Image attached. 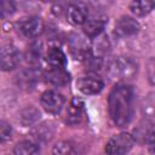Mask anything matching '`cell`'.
Returning <instances> with one entry per match:
<instances>
[{
  "label": "cell",
  "mask_w": 155,
  "mask_h": 155,
  "mask_svg": "<svg viewBox=\"0 0 155 155\" xmlns=\"http://www.w3.org/2000/svg\"><path fill=\"white\" fill-rule=\"evenodd\" d=\"M109 115L113 122L124 127L130 124L133 116V90L128 85H116L108 98Z\"/></svg>",
  "instance_id": "1"
},
{
  "label": "cell",
  "mask_w": 155,
  "mask_h": 155,
  "mask_svg": "<svg viewBox=\"0 0 155 155\" xmlns=\"http://www.w3.org/2000/svg\"><path fill=\"white\" fill-rule=\"evenodd\" d=\"M76 86L84 94H97L103 90L104 81L96 74H87L78 79Z\"/></svg>",
  "instance_id": "7"
},
{
  "label": "cell",
  "mask_w": 155,
  "mask_h": 155,
  "mask_svg": "<svg viewBox=\"0 0 155 155\" xmlns=\"http://www.w3.org/2000/svg\"><path fill=\"white\" fill-rule=\"evenodd\" d=\"M64 97L57 91L47 90L40 97L41 107L50 114H58L64 105Z\"/></svg>",
  "instance_id": "6"
},
{
  "label": "cell",
  "mask_w": 155,
  "mask_h": 155,
  "mask_svg": "<svg viewBox=\"0 0 155 155\" xmlns=\"http://www.w3.org/2000/svg\"><path fill=\"white\" fill-rule=\"evenodd\" d=\"M39 79V74L34 68H28V69H23L21 70L17 75H16V81L17 85L23 88V90H31L34 88V86L36 85Z\"/></svg>",
  "instance_id": "13"
},
{
  "label": "cell",
  "mask_w": 155,
  "mask_h": 155,
  "mask_svg": "<svg viewBox=\"0 0 155 155\" xmlns=\"http://www.w3.org/2000/svg\"><path fill=\"white\" fill-rule=\"evenodd\" d=\"M67 18L74 25L85 24L88 19V8L84 2H73L68 5L67 8Z\"/></svg>",
  "instance_id": "10"
},
{
  "label": "cell",
  "mask_w": 155,
  "mask_h": 155,
  "mask_svg": "<svg viewBox=\"0 0 155 155\" xmlns=\"http://www.w3.org/2000/svg\"><path fill=\"white\" fill-rule=\"evenodd\" d=\"M69 48L71 54L75 57V59H81L86 61L87 58L91 57V46L87 39L79 34H71L68 40Z\"/></svg>",
  "instance_id": "5"
},
{
  "label": "cell",
  "mask_w": 155,
  "mask_h": 155,
  "mask_svg": "<svg viewBox=\"0 0 155 155\" xmlns=\"http://www.w3.org/2000/svg\"><path fill=\"white\" fill-rule=\"evenodd\" d=\"M137 63L130 57H116L111 59L107 65L108 75L114 80L131 79L136 75L138 68Z\"/></svg>",
  "instance_id": "2"
},
{
  "label": "cell",
  "mask_w": 155,
  "mask_h": 155,
  "mask_svg": "<svg viewBox=\"0 0 155 155\" xmlns=\"http://www.w3.org/2000/svg\"><path fill=\"white\" fill-rule=\"evenodd\" d=\"M139 29H140L139 23L134 18L128 16H121L115 23L114 33L119 38H127L137 34Z\"/></svg>",
  "instance_id": "8"
},
{
  "label": "cell",
  "mask_w": 155,
  "mask_h": 155,
  "mask_svg": "<svg viewBox=\"0 0 155 155\" xmlns=\"http://www.w3.org/2000/svg\"><path fill=\"white\" fill-rule=\"evenodd\" d=\"M85 104L82 102V99L78 98V97H74L70 102V105L68 108V111H67V121L68 124L70 125H78L81 119H82V115H84V110H85Z\"/></svg>",
  "instance_id": "14"
},
{
  "label": "cell",
  "mask_w": 155,
  "mask_h": 155,
  "mask_svg": "<svg viewBox=\"0 0 155 155\" xmlns=\"http://www.w3.org/2000/svg\"><path fill=\"white\" fill-rule=\"evenodd\" d=\"M147 73H148L149 81L153 85H155V58L149 59V62L147 64Z\"/></svg>",
  "instance_id": "23"
},
{
  "label": "cell",
  "mask_w": 155,
  "mask_h": 155,
  "mask_svg": "<svg viewBox=\"0 0 155 155\" xmlns=\"http://www.w3.org/2000/svg\"><path fill=\"white\" fill-rule=\"evenodd\" d=\"M19 62V52L17 50L16 46L13 45H4L0 52V64H1V69L4 71H8L12 70L17 67Z\"/></svg>",
  "instance_id": "9"
},
{
  "label": "cell",
  "mask_w": 155,
  "mask_h": 155,
  "mask_svg": "<svg viewBox=\"0 0 155 155\" xmlns=\"http://www.w3.org/2000/svg\"><path fill=\"white\" fill-rule=\"evenodd\" d=\"M15 5L12 2H8V1H2L1 2V15L2 17L6 15V13H13L15 12Z\"/></svg>",
  "instance_id": "24"
},
{
  "label": "cell",
  "mask_w": 155,
  "mask_h": 155,
  "mask_svg": "<svg viewBox=\"0 0 155 155\" xmlns=\"http://www.w3.org/2000/svg\"><path fill=\"white\" fill-rule=\"evenodd\" d=\"M53 133H54V128L48 122L40 124L36 127H34L31 131L33 137L39 142H48L53 137Z\"/></svg>",
  "instance_id": "17"
},
{
  "label": "cell",
  "mask_w": 155,
  "mask_h": 155,
  "mask_svg": "<svg viewBox=\"0 0 155 155\" xmlns=\"http://www.w3.org/2000/svg\"><path fill=\"white\" fill-rule=\"evenodd\" d=\"M148 147H149L150 151L155 153V131L151 132L148 137Z\"/></svg>",
  "instance_id": "25"
},
{
  "label": "cell",
  "mask_w": 155,
  "mask_h": 155,
  "mask_svg": "<svg viewBox=\"0 0 155 155\" xmlns=\"http://www.w3.org/2000/svg\"><path fill=\"white\" fill-rule=\"evenodd\" d=\"M134 145V138L127 132L113 136L105 144L107 155H126Z\"/></svg>",
  "instance_id": "3"
},
{
  "label": "cell",
  "mask_w": 155,
  "mask_h": 155,
  "mask_svg": "<svg viewBox=\"0 0 155 155\" xmlns=\"http://www.w3.org/2000/svg\"><path fill=\"white\" fill-rule=\"evenodd\" d=\"M73 144L68 140H61L52 148V155H71L73 154Z\"/></svg>",
  "instance_id": "21"
},
{
  "label": "cell",
  "mask_w": 155,
  "mask_h": 155,
  "mask_svg": "<svg viewBox=\"0 0 155 155\" xmlns=\"http://www.w3.org/2000/svg\"><path fill=\"white\" fill-rule=\"evenodd\" d=\"M11 133H12L11 126L6 121L2 120L0 122V139H1V142H5V140L10 139L11 138Z\"/></svg>",
  "instance_id": "22"
},
{
  "label": "cell",
  "mask_w": 155,
  "mask_h": 155,
  "mask_svg": "<svg viewBox=\"0 0 155 155\" xmlns=\"http://www.w3.org/2000/svg\"><path fill=\"white\" fill-rule=\"evenodd\" d=\"M17 30L18 33L27 39H33L42 33L44 30V22L40 17L30 16L24 17L18 21L17 23Z\"/></svg>",
  "instance_id": "4"
},
{
  "label": "cell",
  "mask_w": 155,
  "mask_h": 155,
  "mask_svg": "<svg viewBox=\"0 0 155 155\" xmlns=\"http://www.w3.org/2000/svg\"><path fill=\"white\" fill-rule=\"evenodd\" d=\"M39 119H40V111L33 105H28L23 108L18 114V120L23 126H31Z\"/></svg>",
  "instance_id": "16"
},
{
  "label": "cell",
  "mask_w": 155,
  "mask_h": 155,
  "mask_svg": "<svg viewBox=\"0 0 155 155\" xmlns=\"http://www.w3.org/2000/svg\"><path fill=\"white\" fill-rule=\"evenodd\" d=\"M46 62L50 67L54 68H65L67 57L59 47H50L46 53Z\"/></svg>",
  "instance_id": "15"
},
{
  "label": "cell",
  "mask_w": 155,
  "mask_h": 155,
  "mask_svg": "<svg viewBox=\"0 0 155 155\" xmlns=\"http://www.w3.org/2000/svg\"><path fill=\"white\" fill-rule=\"evenodd\" d=\"M105 24H107V18L105 17H103V16L91 17L82 25V30H84V33L87 38L93 39V38H97L104 30Z\"/></svg>",
  "instance_id": "12"
},
{
  "label": "cell",
  "mask_w": 155,
  "mask_h": 155,
  "mask_svg": "<svg viewBox=\"0 0 155 155\" xmlns=\"http://www.w3.org/2000/svg\"><path fill=\"white\" fill-rule=\"evenodd\" d=\"M155 8V1L151 0H139L132 1L130 4V10L136 16H145Z\"/></svg>",
  "instance_id": "18"
},
{
  "label": "cell",
  "mask_w": 155,
  "mask_h": 155,
  "mask_svg": "<svg viewBox=\"0 0 155 155\" xmlns=\"http://www.w3.org/2000/svg\"><path fill=\"white\" fill-rule=\"evenodd\" d=\"M44 78L48 84L53 86H64L70 80L69 73L64 68H54V67H50L44 73Z\"/></svg>",
  "instance_id": "11"
},
{
  "label": "cell",
  "mask_w": 155,
  "mask_h": 155,
  "mask_svg": "<svg viewBox=\"0 0 155 155\" xmlns=\"http://www.w3.org/2000/svg\"><path fill=\"white\" fill-rule=\"evenodd\" d=\"M41 57V46L39 42H33L28 46L25 51V59L30 64H35L40 61Z\"/></svg>",
  "instance_id": "20"
},
{
  "label": "cell",
  "mask_w": 155,
  "mask_h": 155,
  "mask_svg": "<svg viewBox=\"0 0 155 155\" xmlns=\"http://www.w3.org/2000/svg\"><path fill=\"white\" fill-rule=\"evenodd\" d=\"M40 148L36 143L30 140H23L15 145L13 155H39Z\"/></svg>",
  "instance_id": "19"
}]
</instances>
